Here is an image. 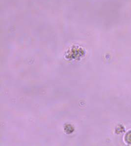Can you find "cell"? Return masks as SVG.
Segmentation results:
<instances>
[{
  "mask_svg": "<svg viewBox=\"0 0 131 146\" xmlns=\"http://www.w3.org/2000/svg\"><path fill=\"white\" fill-rule=\"evenodd\" d=\"M126 142L131 144V131L128 133V134H126Z\"/></svg>",
  "mask_w": 131,
  "mask_h": 146,
  "instance_id": "6da1fadb",
  "label": "cell"
}]
</instances>
